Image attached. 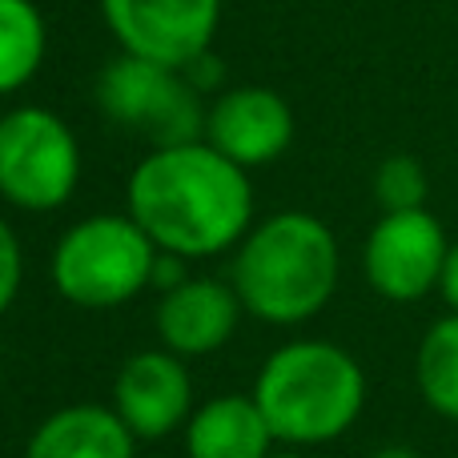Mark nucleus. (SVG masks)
<instances>
[{"instance_id": "obj_10", "label": "nucleus", "mask_w": 458, "mask_h": 458, "mask_svg": "<svg viewBox=\"0 0 458 458\" xmlns=\"http://www.w3.org/2000/svg\"><path fill=\"white\" fill-rule=\"evenodd\" d=\"M206 137L233 165L258 169L277 161L293 145V109L266 85L225 89L206 109Z\"/></svg>"}, {"instance_id": "obj_12", "label": "nucleus", "mask_w": 458, "mask_h": 458, "mask_svg": "<svg viewBox=\"0 0 458 458\" xmlns=\"http://www.w3.org/2000/svg\"><path fill=\"white\" fill-rule=\"evenodd\" d=\"M137 443L113 406L72 403L37 422L24 458H137Z\"/></svg>"}, {"instance_id": "obj_9", "label": "nucleus", "mask_w": 458, "mask_h": 458, "mask_svg": "<svg viewBox=\"0 0 458 458\" xmlns=\"http://www.w3.org/2000/svg\"><path fill=\"white\" fill-rule=\"evenodd\" d=\"M109 406L145 443L169 438L193 414V378L185 370V358L169 354L165 346L137 350L133 358L121 362L117 378H113Z\"/></svg>"}, {"instance_id": "obj_6", "label": "nucleus", "mask_w": 458, "mask_h": 458, "mask_svg": "<svg viewBox=\"0 0 458 458\" xmlns=\"http://www.w3.org/2000/svg\"><path fill=\"white\" fill-rule=\"evenodd\" d=\"M97 105L113 125L133 129L153 149L201 141L206 133L209 105H201V93L190 85V77L182 69H165L129 53L113 56L101 69Z\"/></svg>"}, {"instance_id": "obj_21", "label": "nucleus", "mask_w": 458, "mask_h": 458, "mask_svg": "<svg viewBox=\"0 0 458 458\" xmlns=\"http://www.w3.org/2000/svg\"><path fill=\"white\" fill-rule=\"evenodd\" d=\"M269 458H301V454H298V446H282V451L274 446V454H269Z\"/></svg>"}, {"instance_id": "obj_1", "label": "nucleus", "mask_w": 458, "mask_h": 458, "mask_svg": "<svg viewBox=\"0 0 458 458\" xmlns=\"http://www.w3.org/2000/svg\"><path fill=\"white\" fill-rule=\"evenodd\" d=\"M125 214L161 253H177L185 261L217 258L237 250L253 229L250 169L233 165L206 137L161 145L129 174Z\"/></svg>"}, {"instance_id": "obj_11", "label": "nucleus", "mask_w": 458, "mask_h": 458, "mask_svg": "<svg viewBox=\"0 0 458 458\" xmlns=\"http://www.w3.org/2000/svg\"><path fill=\"white\" fill-rule=\"evenodd\" d=\"M245 306L233 282L217 277H185L182 285L161 293L157 301V334L161 346L177 358H206L217 354L237 334Z\"/></svg>"}, {"instance_id": "obj_3", "label": "nucleus", "mask_w": 458, "mask_h": 458, "mask_svg": "<svg viewBox=\"0 0 458 458\" xmlns=\"http://www.w3.org/2000/svg\"><path fill=\"white\" fill-rule=\"evenodd\" d=\"M250 394L277 446H322L358 422L366 406V374L338 342L298 338L261 362Z\"/></svg>"}, {"instance_id": "obj_2", "label": "nucleus", "mask_w": 458, "mask_h": 458, "mask_svg": "<svg viewBox=\"0 0 458 458\" xmlns=\"http://www.w3.org/2000/svg\"><path fill=\"white\" fill-rule=\"evenodd\" d=\"M342 274L338 237L322 217L285 209L258 222L233 250L229 282L245 314L266 326H298L330 306Z\"/></svg>"}, {"instance_id": "obj_18", "label": "nucleus", "mask_w": 458, "mask_h": 458, "mask_svg": "<svg viewBox=\"0 0 458 458\" xmlns=\"http://www.w3.org/2000/svg\"><path fill=\"white\" fill-rule=\"evenodd\" d=\"M185 258H177V253H157V266H153V290H174V285L185 282Z\"/></svg>"}, {"instance_id": "obj_16", "label": "nucleus", "mask_w": 458, "mask_h": 458, "mask_svg": "<svg viewBox=\"0 0 458 458\" xmlns=\"http://www.w3.org/2000/svg\"><path fill=\"white\" fill-rule=\"evenodd\" d=\"M427 169L414 153H390L374 174V198L382 214H403V209H427Z\"/></svg>"}, {"instance_id": "obj_17", "label": "nucleus", "mask_w": 458, "mask_h": 458, "mask_svg": "<svg viewBox=\"0 0 458 458\" xmlns=\"http://www.w3.org/2000/svg\"><path fill=\"white\" fill-rule=\"evenodd\" d=\"M24 282V250H21V237L16 229L0 217V318L13 310L16 293H21Z\"/></svg>"}, {"instance_id": "obj_15", "label": "nucleus", "mask_w": 458, "mask_h": 458, "mask_svg": "<svg viewBox=\"0 0 458 458\" xmlns=\"http://www.w3.org/2000/svg\"><path fill=\"white\" fill-rule=\"evenodd\" d=\"M414 382L427 406L458 422V314H446L422 334L414 358Z\"/></svg>"}, {"instance_id": "obj_14", "label": "nucleus", "mask_w": 458, "mask_h": 458, "mask_svg": "<svg viewBox=\"0 0 458 458\" xmlns=\"http://www.w3.org/2000/svg\"><path fill=\"white\" fill-rule=\"evenodd\" d=\"M48 24L37 0H0V97H13L40 72Z\"/></svg>"}, {"instance_id": "obj_4", "label": "nucleus", "mask_w": 458, "mask_h": 458, "mask_svg": "<svg viewBox=\"0 0 458 458\" xmlns=\"http://www.w3.org/2000/svg\"><path fill=\"white\" fill-rule=\"evenodd\" d=\"M157 245L129 214L81 217L53 245L48 274L69 306L117 310L153 285Z\"/></svg>"}, {"instance_id": "obj_5", "label": "nucleus", "mask_w": 458, "mask_h": 458, "mask_svg": "<svg viewBox=\"0 0 458 458\" xmlns=\"http://www.w3.org/2000/svg\"><path fill=\"white\" fill-rule=\"evenodd\" d=\"M81 185V141L45 105L0 113V198L24 214L69 206Z\"/></svg>"}, {"instance_id": "obj_7", "label": "nucleus", "mask_w": 458, "mask_h": 458, "mask_svg": "<svg viewBox=\"0 0 458 458\" xmlns=\"http://www.w3.org/2000/svg\"><path fill=\"white\" fill-rule=\"evenodd\" d=\"M101 16L121 53L185 72L214 45L222 0H101Z\"/></svg>"}, {"instance_id": "obj_13", "label": "nucleus", "mask_w": 458, "mask_h": 458, "mask_svg": "<svg viewBox=\"0 0 458 458\" xmlns=\"http://www.w3.org/2000/svg\"><path fill=\"white\" fill-rule=\"evenodd\" d=\"M277 446L253 394H217L185 422L190 458H269Z\"/></svg>"}, {"instance_id": "obj_20", "label": "nucleus", "mask_w": 458, "mask_h": 458, "mask_svg": "<svg viewBox=\"0 0 458 458\" xmlns=\"http://www.w3.org/2000/svg\"><path fill=\"white\" fill-rule=\"evenodd\" d=\"M374 458H419V454H414L411 446H386V451H378Z\"/></svg>"}, {"instance_id": "obj_19", "label": "nucleus", "mask_w": 458, "mask_h": 458, "mask_svg": "<svg viewBox=\"0 0 458 458\" xmlns=\"http://www.w3.org/2000/svg\"><path fill=\"white\" fill-rule=\"evenodd\" d=\"M438 293H443V301L451 306V314H458V245H451V253H446L443 277H438Z\"/></svg>"}, {"instance_id": "obj_8", "label": "nucleus", "mask_w": 458, "mask_h": 458, "mask_svg": "<svg viewBox=\"0 0 458 458\" xmlns=\"http://www.w3.org/2000/svg\"><path fill=\"white\" fill-rule=\"evenodd\" d=\"M446 253V229L430 209L382 214L362 245V269L374 293L386 301H419L438 290Z\"/></svg>"}]
</instances>
